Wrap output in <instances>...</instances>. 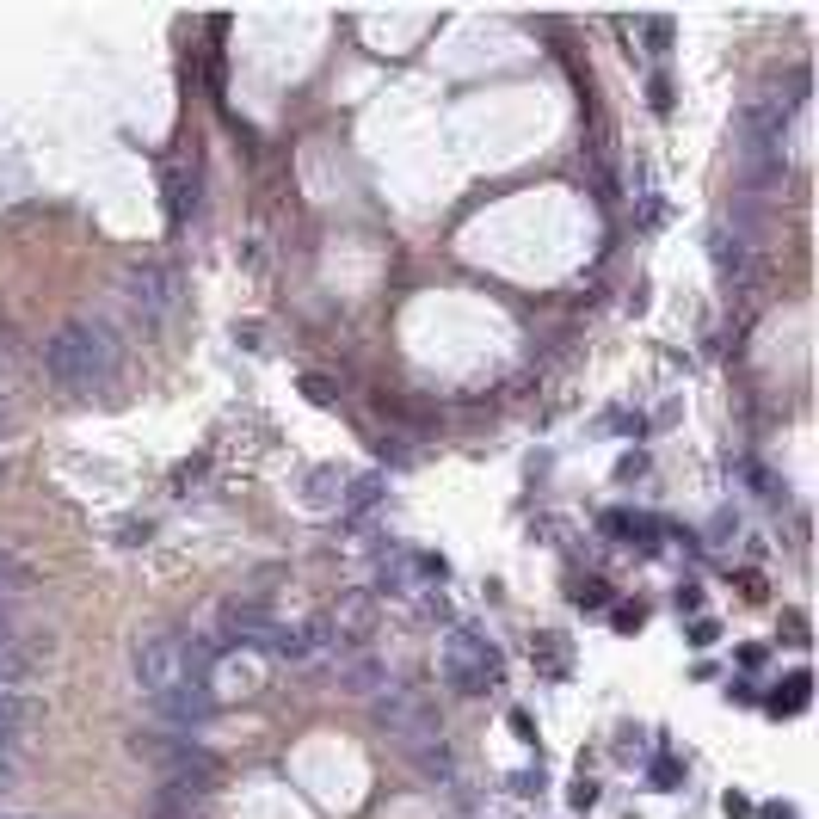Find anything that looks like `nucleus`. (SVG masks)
Listing matches in <instances>:
<instances>
[{"mask_svg":"<svg viewBox=\"0 0 819 819\" xmlns=\"http://www.w3.org/2000/svg\"><path fill=\"white\" fill-rule=\"evenodd\" d=\"M43 364L50 376L69 388V395H99L111 370H117V340L105 333L99 321H69L56 340L43 345Z\"/></svg>","mask_w":819,"mask_h":819,"instance_id":"nucleus-1","label":"nucleus"},{"mask_svg":"<svg viewBox=\"0 0 819 819\" xmlns=\"http://www.w3.org/2000/svg\"><path fill=\"white\" fill-rule=\"evenodd\" d=\"M438 665H444V678L462 690V696H487V690H499L506 678V659L493 647V635L487 628H456L438 653Z\"/></svg>","mask_w":819,"mask_h":819,"instance_id":"nucleus-2","label":"nucleus"},{"mask_svg":"<svg viewBox=\"0 0 819 819\" xmlns=\"http://www.w3.org/2000/svg\"><path fill=\"white\" fill-rule=\"evenodd\" d=\"M154 703V715L167 721V727H179V733H191L198 721H209V709H216V690H209V653L185 647V672L161 690V696H148Z\"/></svg>","mask_w":819,"mask_h":819,"instance_id":"nucleus-3","label":"nucleus"},{"mask_svg":"<svg viewBox=\"0 0 819 819\" xmlns=\"http://www.w3.org/2000/svg\"><path fill=\"white\" fill-rule=\"evenodd\" d=\"M370 709H376V721L395 733V740H407V746H438V715H432V703L425 696H413V690H395V684H382L370 696Z\"/></svg>","mask_w":819,"mask_h":819,"instance_id":"nucleus-4","label":"nucleus"},{"mask_svg":"<svg viewBox=\"0 0 819 819\" xmlns=\"http://www.w3.org/2000/svg\"><path fill=\"white\" fill-rule=\"evenodd\" d=\"M179 672H185V641L179 635H148V641L130 647V678H136L142 696H161Z\"/></svg>","mask_w":819,"mask_h":819,"instance_id":"nucleus-5","label":"nucleus"},{"mask_svg":"<svg viewBox=\"0 0 819 819\" xmlns=\"http://www.w3.org/2000/svg\"><path fill=\"white\" fill-rule=\"evenodd\" d=\"M167 290H172V277L161 272V265H142V272H130V302H142L148 314H161V308H167Z\"/></svg>","mask_w":819,"mask_h":819,"instance_id":"nucleus-6","label":"nucleus"},{"mask_svg":"<svg viewBox=\"0 0 819 819\" xmlns=\"http://www.w3.org/2000/svg\"><path fill=\"white\" fill-rule=\"evenodd\" d=\"M32 715H37V709H32L25 690H0V746H6V751H13V733H19Z\"/></svg>","mask_w":819,"mask_h":819,"instance_id":"nucleus-7","label":"nucleus"},{"mask_svg":"<svg viewBox=\"0 0 819 819\" xmlns=\"http://www.w3.org/2000/svg\"><path fill=\"white\" fill-rule=\"evenodd\" d=\"M382 493H388V480H382V475H358V480H351V493H345V517H364L370 506H382Z\"/></svg>","mask_w":819,"mask_h":819,"instance_id":"nucleus-8","label":"nucleus"},{"mask_svg":"<svg viewBox=\"0 0 819 819\" xmlns=\"http://www.w3.org/2000/svg\"><path fill=\"white\" fill-rule=\"evenodd\" d=\"M19 591H25V561H19L13 548H0V610H6Z\"/></svg>","mask_w":819,"mask_h":819,"instance_id":"nucleus-9","label":"nucleus"},{"mask_svg":"<svg viewBox=\"0 0 819 819\" xmlns=\"http://www.w3.org/2000/svg\"><path fill=\"white\" fill-rule=\"evenodd\" d=\"M715 265L721 272H740V265H746V240L740 235H715Z\"/></svg>","mask_w":819,"mask_h":819,"instance_id":"nucleus-10","label":"nucleus"},{"mask_svg":"<svg viewBox=\"0 0 819 819\" xmlns=\"http://www.w3.org/2000/svg\"><path fill=\"white\" fill-rule=\"evenodd\" d=\"M653 783H684V764H672V758H665V751H659V758H653Z\"/></svg>","mask_w":819,"mask_h":819,"instance_id":"nucleus-11","label":"nucleus"},{"mask_svg":"<svg viewBox=\"0 0 819 819\" xmlns=\"http://www.w3.org/2000/svg\"><path fill=\"white\" fill-rule=\"evenodd\" d=\"M653 111H672V80H653Z\"/></svg>","mask_w":819,"mask_h":819,"instance_id":"nucleus-12","label":"nucleus"},{"mask_svg":"<svg viewBox=\"0 0 819 819\" xmlns=\"http://www.w3.org/2000/svg\"><path fill=\"white\" fill-rule=\"evenodd\" d=\"M13 770H19V764H13V751L0 746V795H6V788H13Z\"/></svg>","mask_w":819,"mask_h":819,"instance_id":"nucleus-13","label":"nucleus"},{"mask_svg":"<svg viewBox=\"0 0 819 819\" xmlns=\"http://www.w3.org/2000/svg\"><path fill=\"white\" fill-rule=\"evenodd\" d=\"M764 819H795V814H788V807H764Z\"/></svg>","mask_w":819,"mask_h":819,"instance_id":"nucleus-14","label":"nucleus"},{"mask_svg":"<svg viewBox=\"0 0 819 819\" xmlns=\"http://www.w3.org/2000/svg\"><path fill=\"white\" fill-rule=\"evenodd\" d=\"M0 819H19V814H0Z\"/></svg>","mask_w":819,"mask_h":819,"instance_id":"nucleus-15","label":"nucleus"}]
</instances>
